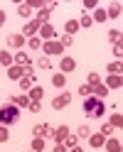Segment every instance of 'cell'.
<instances>
[{"mask_svg":"<svg viewBox=\"0 0 123 152\" xmlns=\"http://www.w3.org/2000/svg\"><path fill=\"white\" fill-rule=\"evenodd\" d=\"M32 135L35 137H49V135H54V128L47 125V123H42V125H35L32 128Z\"/></svg>","mask_w":123,"mask_h":152,"instance_id":"cell-5","label":"cell"},{"mask_svg":"<svg viewBox=\"0 0 123 152\" xmlns=\"http://www.w3.org/2000/svg\"><path fill=\"white\" fill-rule=\"evenodd\" d=\"M52 66V61L47 59V56H40V59H37V69H49Z\"/></svg>","mask_w":123,"mask_h":152,"instance_id":"cell-36","label":"cell"},{"mask_svg":"<svg viewBox=\"0 0 123 152\" xmlns=\"http://www.w3.org/2000/svg\"><path fill=\"white\" fill-rule=\"evenodd\" d=\"M64 30H67V34H69V37H74V34H77V32L81 30V27H79V20H67Z\"/></svg>","mask_w":123,"mask_h":152,"instance_id":"cell-17","label":"cell"},{"mask_svg":"<svg viewBox=\"0 0 123 152\" xmlns=\"http://www.w3.org/2000/svg\"><path fill=\"white\" fill-rule=\"evenodd\" d=\"M20 120V108L15 103H5L0 106V125H15Z\"/></svg>","mask_w":123,"mask_h":152,"instance_id":"cell-2","label":"cell"},{"mask_svg":"<svg viewBox=\"0 0 123 152\" xmlns=\"http://www.w3.org/2000/svg\"><path fill=\"white\" fill-rule=\"evenodd\" d=\"M79 96H84V98H86V96H91V86H89V83L79 86Z\"/></svg>","mask_w":123,"mask_h":152,"instance_id":"cell-39","label":"cell"},{"mask_svg":"<svg viewBox=\"0 0 123 152\" xmlns=\"http://www.w3.org/2000/svg\"><path fill=\"white\" fill-rule=\"evenodd\" d=\"M91 96H99V98L108 96V88H106V83H99V86H94V88H91Z\"/></svg>","mask_w":123,"mask_h":152,"instance_id":"cell-24","label":"cell"},{"mask_svg":"<svg viewBox=\"0 0 123 152\" xmlns=\"http://www.w3.org/2000/svg\"><path fill=\"white\" fill-rule=\"evenodd\" d=\"M69 152H84V147H79V145H77V147H71Z\"/></svg>","mask_w":123,"mask_h":152,"instance_id":"cell-47","label":"cell"},{"mask_svg":"<svg viewBox=\"0 0 123 152\" xmlns=\"http://www.w3.org/2000/svg\"><path fill=\"white\" fill-rule=\"evenodd\" d=\"M101 132H103V135H106V137H108V135H111V132H113V125H111V123H106V125H103V128H101Z\"/></svg>","mask_w":123,"mask_h":152,"instance_id":"cell-44","label":"cell"},{"mask_svg":"<svg viewBox=\"0 0 123 152\" xmlns=\"http://www.w3.org/2000/svg\"><path fill=\"white\" fill-rule=\"evenodd\" d=\"M103 147H106L108 152H121V142L116 137H106V145H103Z\"/></svg>","mask_w":123,"mask_h":152,"instance_id":"cell-21","label":"cell"},{"mask_svg":"<svg viewBox=\"0 0 123 152\" xmlns=\"http://www.w3.org/2000/svg\"><path fill=\"white\" fill-rule=\"evenodd\" d=\"M59 42H62V47H71V44H74V37H69V34H64V37H62Z\"/></svg>","mask_w":123,"mask_h":152,"instance_id":"cell-41","label":"cell"},{"mask_svg":"<svg viewBox=\"0 0 123 152\" xmlns=\"http://www.w3.org/2000/svg\"><path fill=\"white\" fill-rule=\"evenodd\" d=\"M7 76H10L13 81H20L22 76H25V66H20V64H13L10 69H7Z\"/></svg>","mask_w":123,"mask_h":152,"instance_id":"cell-10","label":"cell"},{"mask_svg":"<svg viewBox=\"0 0 123 152\" xmlns=\"http://www.w3.org/2000/svg\"><path fill=\"white\" fill-rule=\"evenodd\" d=\"M121 12H123V5H121V3H111L108 10H106L108 20H116V17H121Z\"/></svg>","mask_w":123,"mask_h":152,"instance_id":"cell-13","label":"cell"},{"mask_svg":"<svg viewBox=\"0 0 123 152\" xmlns=\"http://www.w3.org/2000/svg\"><path fill=\"white\" fill-rule=\"evenodd\" d=\"M108 123H111L113 128H121V130H123V115H121V113H116V115H111V120H108Z\"/></svg>","mask_w":123,"mask_h":152,"instance_id":"cell-32","label":"cell"},{"mask_svg":"<svg viewBox=\"0 0 123 152\" xmlns=\"http://www.w3.org/2000/svg\"><path fill=\"white\" fill-rule=\"evenodd\" d=\"M52 83H54L57 88H62V91H64V86H67V76H64V74L59 71L57 76H52Z\"/></svg>","mask_w":123,"mask_h":152,"instance_id":"cell-23","label":"cell"},{"mask_svg":"<svg viewBox=\"0 0 123 152\" xmlns=\"http://www.w3.org/2000/svg\"><path fill=\"white\" fill-rule=\"evenodd\" d=\"M22 32H25V37H37V32H40V22H37V20H32V22H27Z\"/></svg>","mask_w":123,"mask_h":152,"instance_id":"cell-16","label":"cell"},{"mask_svg":"<svg viewBox=\"0 0 123 152\" xmlns=\"http://www.w3.org/2000/svg\"><path fill=\"white\" fill-rule=\"evenodd\" d=\"M81 110L86 118H101V115H106V103L99 96H86L81 101Z\"/></svg>","mask_w":123,"mask_h":152,"instance_id":"cell-1","label":"cell"},{"mask_svg":"<svg viewBox=\"0 0 123 152\" xmlns=\"http://www.w3.org/2000/svg\"><path fill=\"white\" fill-rule=\"evenodd\" d=\"M42 49H44L47 56H59V54L64 52V47H62V42H54V39H52V42H44Z\"/></svg>","mask_w":123,"mask_h":152,"instance_id":"cell-4","label":"cell"},{"mask_svg":"<svg viewBox=\"0 0 123 152\" xmlns=\"http://www.w3.org/2000/svg\"><path fill=\"white\" fill-rule=\"evenodd\" d=\"M89 145L91 147H103V145H106V135H103V132L99 130V132H91V137H89Z\"/></svg>","mask_w":123,"mask_h":152,"instance_id":"cell-7","label":"cell"},{"mask_svg":"<svg viewBox=\"0 0 123 152\" xmlns=\"http://www.w3.org/2000/svg\"><path fill=\"white\" fill-rule=\"evenodd\" d=\"M91 20H94V22H106L108 15H106V10H103V7H96V10H94V15H91Z\"/></svg>","mask_w":123,"mask_h":152,"instance_id":"cell-22","label":"cell"},{"mask_svg":"<svg viewBox=\"0 0 123 152\" xmlns=\"http://www.w3.org/2000/svg\"><path fill=\"white\" fill-rule=\"evenodd\" d=\"M30 7L32 10H42V7H47V3L44 0H30Z\"/></svg>","mask_w":123,"mask_h":152,"instance_id":"cell-38","label":"cell"},{"mask_svg":"<svg viewBox=\"0 0 123 152\" xmlns=\"http://www.w3.org/2000/svg\"><path fill=\"white\" fill-rule=\"evenodd\" d=\"M62 145H64V147H67V150H71V147H77V145H79V137H77V135H69L67 140H64V142H62Z\"/></svg>","mask_w":123,"mask_h":152,"instance_id":"cell-31","label":"cell"},{"mask_svg":"<svg viewBox=\"0 0 123 152\" xmlns=\"http://www.w3.org/2000/svg\"><path fill=\"white\" fill-rule=\"evenodd\" d=\"M10 140V130H7V125H0V142H7Z\"/></svg>","mask_w":123,"mask_h":152,"instance_id":"cell-37","label":"cell"},{"mask_svg":"<svg viewBox=\"0 0 123 152\" xmlns=\"http://www.w3.org/2000/svg\"><path fill=\"white\" fill-rule=\"evenodd\" d=\"M27 96H30V101H42V96H44V88H42V86H32Z\"/></svg>","mask_w":123,"mask_h":152,"instance_id":"cell-20","label":"cell"},{"mask_svg":"<svg viewBox=\"0 0 123 152\" xmlns=\"http://www.w3.org/2000/svg\"><path fill=\"white\" fill-rule=\"evenodd\" d=\"M20 88H22V93H30V88H32V79L30 76H22L20 79Z\"/></svg>","mask_w":123,"mask_h":152,"instance_id":"cell-28","label":"cell"},{"mask_svg":"<svg viewBox=\"0 0 123 152\" xmlns=\"http://www.w3.org/2000/svg\"><path fill=\"white\" fill-rule=\"evenodd\" d=\"M42 39H40V37H30V39H27V47H30V49H42Z\"/></svg>","mask_w":123,"mask_h":152,"instance_id":"cell-30","label":"cell"},{"mask_svg":"<svg viewBox=\"0 0 123 152\" xmlns=\"http://www.w3.org/2000/svg\"><path fill=\"white\" fill-rule=\"evenodd\" d=\"M57 32H54V27L52 25H42L40 27V32H37V37H40V39H44V42H52V37H54Z\"/></svg>","mask_w":123,"mask_h":152,"instance_id":"cell-8","label":"cell"},{"mask_svg":"<svg viewBox=\"0 0 123 152\" xmlns=\"http://www.w3.org/2000/svg\"><path fill=\"white\" fill-rule=\"evenodd\" d=\"M113 56L123 59V42H121V44H113Z\"/></svg>","mask_w":123,"mask_h":152,"instance_id":"cell-40","label":"cell"},{"mask_svg":"<svg viewBox=\"0 0 123 152\" xmlns=\"http://www.w3.org/2000/svg\"><path fill=\"white\" fill-rule=\"evenodd\" d=\"M54 152H69V150L64 147V145H57V147H54Z\"/></svg>","mask_w":123,"mask_h":152,"instance_id":"cell-46","label":"cell"},{"mask_svg":"<svg viewBox=\"0 0 123 152\" xmlns=\"http://www.w3.org/2000/svg\"><path fill=\"white\" fill-rule=\"evenodd\" d=\"M77 137H91V128L89 125H79V130H77Z\"/></svg>","mask_w":123,"mask_h":152,"instance_id":"cell-33","label":"cell"},{"mask_svg":"<svg viewBox=\"0 0 123 152\" xmlns=\"http://www.w3.org/2000/svg\"><path fill=\"white\" fill-rule=\"evenodd\" d=\"M59 69H62V74H69V71H74V69H77V61H74L71 56H62Z\"/></svg>","mask_w":123,"mask_h":152,"instance_id":"cell-9","label":"cell"},{"mask_svg":"<svg viewBox=\"0 0 123 152\" xmlns=\"http://www.w3.org/2000/svg\"><path fill=\"white\" fill-rule=\"evenodd\" d=\"M15 64V54H10V52H0V66H5V69H10V66Z\"/></svg>","mask_w":123,"mask_h":152,"instance_id":"cell-15","label":"cell"},{"mask_svg":"<svg viewBox=\"0 0 123 152\" xmlns=\"http://www.w3.org/2000/svg\"><path fill=\"white\" fill-rule=\"evenodd\" d=\"M91 25H94L91 15H81V20H79V27H84V30H86V27H91Z\"/></svg>","mask_w":123,"mask_h":152,"instance_id":"cell-35","label":"cell"},{"mask_svg":"<svg viewBox=\"0 0 123 152\" xmlns=\"http://www.w3.org/2000/svg\"><path fill=\"white\" fill-rule=\"evenodd\" d=\"M69 103H71V93L62 91L59 96H54V101H52V108H54V110H62V108H67Z\"/></svg>","mask_w":123,"mask_h":152,"instance_id":"cell-3","label":"cell"},{"mask_svg":"<svg viewBox=\"0 0 123 152\" xmlns=\"http://www.w3.org/2000/svg\"><path fill=\"white\" fill-rule=\"evenodd\" d=\"M108 42H111V44H121V42H123L121 30H111V32H108Z\"/></svg>","mask_w":123,"mask_h":152,"instance_id":"cell-26","label":"cell"},{"mask_svg":"<svg viewBox=\"0 0 123 152\" xmlns=\"http://www.w3.org/2000/svg\"><path fill=\"white\" fill-rule=\"evenodd\" d=\"M30 12H32L30 3H20V5H17V15H20V17H30Z\"/></svg>","mask_w":123,"mask_h":152,"instance_id":"cell-27","label":"cell"},{"mask_svg":"<svg viewBox=\"0 0 123 152\" xmlns=\"http://www.w3.org/2000/svg\"><path fill=\"white\" fill-rule=\"evenodd\" d=\"M69 132H71L69 125H59V128H54V135H52V137L57 140V145H62V142L69 137Z\"/></svg>","mask_w":123,"mask_h":152,"instance_id":"cell-6","label":"cell"},{"mask_svg":"<svg viewBox=\"0 0 123 152\" xmlns=\"http://www.w3.org/2000/svg\"><path fill=\"white\" fill-rule=\"evenodd\" d=\"M7 44H10L13 49L20 52V49H22V44H25V37H22V34H10V37H7Z\"/></svg>","mask_w":123,"mask_h":152,"instance_id":"cell-14","label":"cell"},{"mask_svg":"<svg viewBox=\"0 0 123 152\" xmlns=\"http://www.w3.org/2000/svg\"><path fill=\"white\" fill-rule=\"evenodd\" d=\"M123 86V76H116V74H111V76H106V88L111 91V88H121Z\"/></svg>","mask_w":123,"mask_h":152,"instance_id":"cell-11","label":"cell"},{"mask_svg":"<svg viewBox=\"0 0 123 152\" xmlns=\"http://www.w3.org/2000/svg\"><path fill=\"white\" fill-rule=\"evenodd\" d=\"M44 150V137H32V152H42Z\"/></svg>","mask_w":123,"mask_h":152,"instance_id":"cell-29","label":"cell"},{"mask_svg":"<svg viewBox=\"0 0 123 152\" xmlns=\"http://www.w3.org/2000/svg\"><path fill=\"white\" fill-rule=\"evenodd\" d=\"M5 20H7V15H5L3 10H0V27H3V25H5Z\"/></svg>","mask_w":123,"mask_h":152,"instance_id":"cell-45","label":"cell"},{"mask_svg":"<svg viewBox=\"0 0 123 152\" xmlns=\"http://www.w3.org/2000/svg\"><path fill=\"white\" fill-rule=\"evenodd\" d=\"M30 110H32V113H40V110H42V101H32V103H30Z\"/></svg>","mask_w":123,"mask_h":152,"instance_id":"cell-42","label":"cell"},{"mask_svg":"<svg viewBox=\"0 0 123 152\" xmlns=\"http://www.w3.org/2000/svg\"><path fill=\"white\" fill-rule=\"evenodd\" d=\"M49 12H52L49 7H42V10H40V15L35 17V20L40 22V27H42V25H49Z\"/></svg>","mask_w":123,"mask_h":152,"instance_id":"cell-18","label":"cell"},{"mask_svg":"<svg viewBox=\"0 0 123 152\" xmlns=\"http://www.w3.org/2000/svg\"><path fill=\"white\" fill-rule=\"evenodd\" d=\"M10 103H15L17 108H30V103H32V101H30V96H27V93H20V96H13Z\"/></svg>","mask_w":123,"mask_h":152,"instance_id":"cell-12","label":"cell"},{"mask_svg":"<svg viewBox=\"0 0 123 152\" xmlns=\"http://www.w3.org/2000/svg\"><path fill=\"white\" fill-rule=\"evenodd\" d=\"M121 152H123V145H121Z\"/></svg>","mask_w":123,"mask_h":152,"instance_id":"cell-48","label":"cell"},{"mask_svg":"<svg viewBox=\"0 0 123 152\" xmlns=\"http://www.w3.org/2000/svg\"><path fill=\"white\" fill-rule=\"evenodd\" d=\"M86 83H89V86H91V88H94V86H99V83H101V76L91 71V74H89V81H86Z\"/></svg>","mask_w":123,"mask_h":152,"instance_id":"cell-34","label":"cell"},{"mask_svg":"<svg viewBox=\"0 0 123 152\" xmlns=\"http://www.w3.org/2000/svg\"><path fill=\"white\" fill-rule=\"evenodd\" d=\"M84 7H86V10H96L99 3H96V0H86V3H84Z\"/></svg>","mask_w":123,"mask_h":152,"instance_id":"cell-43","label":"cell"},{"mask_svg":"<svg viewBox=\"0 0 123 152\" xmlns=\"http://www.w3.org/2000/svg\"><path fill=\"white\" fill-rule=\"evenodd\" d=\"M30 152H32V150H30Z\"/></svg>","mask_w":123,"mask_h":152,"instance_id":"cell-49","label":"cell"},{"mask_svg":"<svg viewBox=\"0 0 123 152\" xmlns=\"http://www.w3.org/2000/svg\"><path fill=\"white\" fill-rule=\"evenodd\" d=\"M108 74H116V76H123V61L116 59V61H111L108 64Z\"/></svg>","mask_w":123,"mask_h":152,"instance_id":"cell-19","label":"cell"},{"mask_svg":"<svg viewBox=\"0 0 123 152\" xmlns=\"http://www.w3.org/2000/svg\"><path fill=\"white\" fill-rule=\"evenodd\" d=\"M15 64H20V66H30V56H27L22 49L15 54Z\"/></svg>","mask_w":123,"mask_h":152,"instance_id":"cell-25","label":"cell"}]
</instances>
